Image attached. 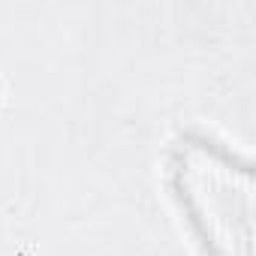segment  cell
<instances>
[{
    "label": "cell",
    "mask_w": 256,
    "mask_h": 256,
    "mask_svg": "<svg viewBox=\"0 0 256 256\" xmlns=\"http://www.w3.org/2000/svg\"><path fill=\"white\" fill-rule=\"evenodd\" d=\"M172 181L205 256H253V181L244 166L214 142L184 139Z\"/></svg>",
    "instance_id": "6da1fadb"
}]
</instances>
